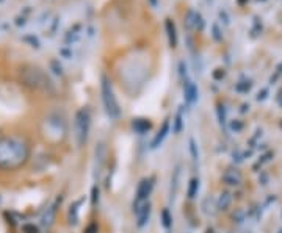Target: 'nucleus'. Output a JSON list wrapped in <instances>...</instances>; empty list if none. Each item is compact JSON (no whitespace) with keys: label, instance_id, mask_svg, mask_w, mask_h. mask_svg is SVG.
<instances>
[{"label":"nucleus","instance_id":"obj_1","mask_svg":"<svg viewBox=\"0 0 282 233\" xmlns=\"http://www.w3.org/2000/svg\"><path fill=\"white\" fill-rule=\"evenodd\" d=\"M28 157V149L22 141L8 138L0 142V166L13 169L22 163H25Z\"/></svg>","mask_w":282,"mask_h":233},{"label":"nucleus","instance_id":"obj_2","mask_svg":"<svg viewBox=\"0 0 282 233\" xmlns=\"http://www.w3.org/2000/svg\"><path fill=\"white\" fill-rule=\"evenodd\" d=\"M100 94H102V104L107 116L110 119H118L121 116V108L116 101L115 91H113V86L105 75L102 77V83H100Z\"/></svg>","mask_w":282,"mask_h":233},{"label":"nucleus","instance_id":"obj_3","mask_svg":"<svg viewBox=\"0 0 282 233\" xmlns=\"http://www.w3.org/2000/svg\"><path fill=\"white\" fill-rule=\"evenodd\" d=\"M89 113L86 110H80L75 116V135H77V141L80 146L86 142L88 138V131H89Z\"/></svg>","mask_w":282,"mask_h":233},{"label":"nucleus","instance_id":"obj_4","mask_svg":"<svg viewBox=\"0 0 282 233\" xmlns=\"http://www.w3.org/2000/svg\"><path fill=\"white\" fill-rule=\"evenodd\" d=\"M154 190V180L152 179H143L140 183H138V188H137V197H135V204L133 207H140L141 204H144L146 201L149 199L151 193Z\"/></svg>","mask_w":282,"mask_h":233},{"label":"nucleus","instance_id":"obj_5","mask_svg":"<svg viewBox=\"0 0 282 233\" xmlns=\"http://www.w3.org/2000/svg\"><path fill=\"white\" fill-rule=\"evenodd\" d=\"M135 213H137V226H138L140 229L144 227L146 224H148L149 216H151V204H149V202L141 204L140 207H137Z\"/></svg>","mask_w":282,"mask_h":233},{"label":"nucleus","instance_id":"obj_6","mask_svg":"<svg viewBox=\"0 0 282 233\" xmlns=\"http://www.w3.org/2000/svg\"><path fill=\"white\" fill-rule=\"evenodd\" d=\"M184 94H185V101L190 105H193L198 101V88L193 82L188 80V79L184 83Z\"/></svg>","mask_w":282,"mask_h":233},{"label":"nucleus","instance_id":"obj_7","mask_svg":"<svg viewBox=\"0 0 282 233\" xmlns=\"http://www.w3.org/2000/svg\"><path fill=\"white\" fill-rule=\"evenodd\" d=\"M223 182L226 185H229V186H239L242 183V175H240L239 171L229 169V171H226L223 174Z\"/></svg>","mask_w":282,"mask_h":233},{"label":"nucleus","instance_id":"obj_8","mask_svg":"<svg viewBox=\"0 0 282 233\" xmlns=\"http://www.w3.org/2000/svg\"><path fill=\"white\" fill-rule=\"evenodd\" d=\"M168 131H169V120L166 119V120L163 122V125H162V130H160L159 133H157L155 138L152 139V142H151V149L160 147V144L163 142V139L168 136Z\"/></svg>","mask_w":282,"mask_h":233},{"label":"nucleus","instance_id":"obj_9","mask_svg":"<svg viewBox=\"0 0 282 233\" xmlns=\"http://www.w3.org/2000/svg\"><path fill=\"white\" fill-rule=\"evenodd\" d=\"M166 31H168L169 46H171V47H176V46H177V35H176L174 22H173L171 19H166Z\"/></svg>","mask_w":282,"mask_h":233},{"label":"nucleus","instance_id":"obj_10","mask_svg":"<svg viewBox=\"0 0 282 233\" xmlns=\"http://www.w3.org/2000/svg\"><path fill=\"white\" fill-rule=\"evenodd\" d=\"M179 182H180V169L177 168L173 174V179H171V201L173 199H176L177 196V191H179Z\"/></svg>","mask_w":282,"mask_h":233},{"label":"nucleus","instance_id":"obj_11","mask_svg":"<svg viewBox=\"0 0 282 233\" xmlns=\"http://www.w3.org/2000/svg\"><path fill=\"white\" fill-rule=\"evenodd\" d=\"M133 128L138 133H146L151 128V122H148L146 119H137V120H133Z\"/></svg>","mask_w":282,"mask_h":233},{"label":"nucleus","instance_id":"obj_12","mask_svg":"<svg viewBox=\"0 0 282 233\" xmlns=\"http://www.w3.org/2000/svg\"><path fill=\"white\" fill-rule=\"evenodd\" d=\"M198 191H199V179H191L188 185V197L195 199L198 196Z\"/></svg>","mask_w":282,"mask_h":233},{"label":"nucleus","instance_id":"obj_13","mask_svg":"<svg viewBox=\"0 0 282 233\" xmlns=\"http://www.w3.org/2000/svg\"><path fill=\"white\" fill-rule=\"evenodd\" d=\"M231 201H232L231 194L223 193V194L220 196V201H218V208H220V210H228V207L231 205Z\"/></svg>","mask_w":282,"mask_h":233},{"label":"nucleus","instance_id":"obj_14","mask_svg":"<svg viewBox=\"0 0 282 233\" xmlns=\"http://www.w3.org/2000/svg\"><path fill=\"white\" fill-rule=\"evenodd\" d=\"M162 224L165 229H171V226H173V216L169 213L168 208H165L162 212Z\"/></svg>","mask_w":282,"mask_h":233},{"label":"nucleus","instance_id":"obj_15","mask_svg":"<svg viewBox=\"0 0 282 233\" xmlns=\"http://www.w3.org/2000/svg\"><path fill=\"white\" fill-rule=\"evenodd\" d=\"M190 153H191V158H193L195 161H198L199 160V150H198V144H196V141L191 138L190 139Z\"/></svg>","mask_w":282,"mask_h":233},{"label":"nucleus","instance_id":"obj_16","mask_svg":"<svg viewBox=\"0 0 282 233\" xmlns=\"http://www.w3.org/2000/svg\"><path fill=\"white\" fill-rule=\"evenodd\" d=\"M174 124H176V127H174V131H176V133H180V131H182V115H180V113L176 116Z\"/></svg>","mask_w":282,"mask_h":233},{"label":"nucleus","instance_id":"obj_17","mask_svg":"<svg viewBox=\"0 0 282 233\" xmlns=\"http://www.w3.org/2000/svg\"><path fill=\"white\" fill-rule=\"evenodd\" d=\"M279 233H282V230H281V232H279Z\"/></svg>","mask_w":282,"mask_h":233}]
</instances>
